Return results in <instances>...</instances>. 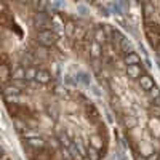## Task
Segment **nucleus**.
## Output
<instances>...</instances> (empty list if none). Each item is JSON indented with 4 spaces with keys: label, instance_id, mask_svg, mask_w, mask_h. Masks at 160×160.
Instances as JSON below:
<instances>
[{
    "label": "nucleus",
    "instance_id": "nucleus-17",
    "mask_svg": "<svg viewBox=\"0 0 160 160\" xmlns=\"http://www.w3.org/2000/svg\"><path fill=\"white\" fill-rule=\"evenodd\" d=\"M149 95H151V98L158 99V98H160V91H158V88H157V87H154V88L149 91Z\"/></svg>",
    "mask_w": 160,
    "mask_h": 160
},
{
    "label": "nucleus",
    "instance_id": "nucleus-7",
    "mask_svg": "<svg viewBox=\"0 0 160 160\" xmlns=\"http://www.w3.org/2000/svg\"><path fill=\"white\" fill-rule=\"evenodd\" d=\"M35 80H37L38 83L47 85V83L51 82V74H50L48 71H45V69H38V71H37V75H35Z\"/></svg>",
    "mask_w": 160,
    "mask_h": 160
},
{
    "label": "nucleus",
    "instance_id": "nucleus-16",
    "mask_svg": "<svg viewBox=\"0 0 160 160\" xmlns=\"http://www.w3.org/2000/svg\"><path fill=\"white\" fill-rule=\"evenodd\" d=\"M22 78H26V68L19 66L13 71V80H22Z\"/></svg>",
    "mask_w": 160,
    "mask_h": 160
},
{
    "label": "nucleus",
    "instance_id": "nucleus-10",
    "mask_svg": "<svg viewBox=\"0 0 160 160\" xmlns=\"http://www.w3.org/2000/svg\"><path fill=\"white\" fill-rule=\"evenodd\" d=\"M127 74L131 78H139L142 75V69H141V64L139 66H127Z\"/></svg>",
    "mask_w": 160,
    "mask_h": 160
},
{
    "label": "nucleus",
    "instance_id": "nucleus-4",
    "mask_svg": "<svg viewBox=\"0 0 160 160\" xmlns=\"http://www.w3.org/2000/svg\"><path fill=\"white\" fill-rule=\"evenodd\" d=\"M32 160H53L55 158V154H53V151H48L45 148L42 149H34V154L31 155Z\"/></svg>",
    "mask_w": 160,
    "mask_h": 160
},
{
    "label": "nucleus",
    "instance_id": "nucleus-15",
    "mask_svg": "<svg viewBox=\"0 0 160 160\" xmlns=\"http://www.w3.org/2000/svg\"><path fill=\"white\" fill-rule=\"evenodd\" d=\"M102 155H104V154H101L98 149L93 148V146H88V158H90V160H101Z\"/></svg>",
    "mask_w": 160,
    "mask_h": 160
},
{
    "label": "nucleus",
    "instance_id": "nucleus-18",
    "mask_svg": "<svg viewBox=\"0 0 160 160\" xmlns=\"http://www.w3.org/2000/svg\"><path fill=\"white\" fill-rule=\"evenodd\" d=\"M18 2H21V3H28L29 0H18Z\"/></svg>",
    "mask_w": 160,
    "mask_h": 160
},
{
    "label": "nucleus",
    "instance_id": "nucleus-6",
    "mask_svg": "<svg viewBox=\"0 0 160 160\" xmlns=\"http://www.w3.org/2000/svg\"><path fill=\"white\" fill-rule=\"evenodd\" d=\"M0 77H2V83L7 85L8 80L13 78V71L10 69V66L7 62H2V66H0Z\"/></svg>",
    "mask_w": 160,
    "mask_h": 160
},
{
    "label": "nucleus",
    "instance_id": "nucleus-12",
    "mask_svg": "<svg viewBox=\"0 0 160 160\" xmlns=\"http://www.w3.org/2000/svg\"><path fill=\"white\" fill-rule=\"evenodd\" d=\"M90 51H91V56L93 58H99L101 56V51H102V45L93 40V42L90 43Z\"/></svg>",
    "mask_w": 160,
    "mask_h": 160
},
{
    "label": "nucleus",
    "instance_id": "nucleus-9",
    "mask_svg": "<svg viewBox=\"0 0 160 160\" xmlns=\"http://www.w3.org/2000/svg\"><path fill=\"white\" fill-rule=\"evenodd\" d=\"M90 146H93L95 149H98L99 152H102V151H104L102 136H101V135H93V136H90Z\"/></svg>",
    "mask_w": 160,
    "mask_h": 160
},
{
    "label": "nucleus",
    "instance_id": "nucleus-1",
    "mask_svg": "<svg viewBox=\"0 0 160 160\" xmlns=\"http://www.w3.org/2000/svg\"><path fill=\"white\" fill-rule=\"evenodd\" d=\"M144 32H146V37H148L151 47L152 48H158L160 47V26L157 22L148 21L146 26H144Z\"/></svg>",
    "mask_w": 160,
    "mask_h": 160
},
{
    "label": "nucleus",
    "instance_id": "nucleus-8",
    "mask_svg": "<svg viewBox=\"0 0 160 160\" xmlns=\"http://www.w3.org/2000/svg\"><path fill=\"white\" fill-rule=\"evenodd\" d=\"M125 62H127V66H139L141 64V58H139L138 53L130 51V53H127V56H125Z\"/></svg>",
    "mask_w": 160,
    "mask_h": 160
},
{
    "label": "nucleus",
    "instance_id": "nucleus-13",
    "mask_svg": "<svg viewBox=\"0 0 160 160\" xmlns=\"http://www.w3.org/2000/svg\"><path fill=\"white\" fill-rule=\"evenodd\" d=\"M50 0H34V8L37 13H45L48 8Z\"/></svg>",
    "mask_w": 160,
    "mask_h": 160
},
{
    "label": "nucleus",
    "instance_id": "nucleus-2",
    "mask_svg": "<svg viewBox=\"0 0 160 160\" xmlns=\"http://www.w3.org/2000/svg\"><path fill=\"white\" fill-rule=\"evenodd\" d=\"M35 40L42 45V47H51V45H55L56 43V34L53 32L51 29H45V31H38L35 34Z\"/></svg>",
    "mask_w": 160,
    "mask_h": 160
},
{
    "label": "nucleus",
    "instance_id": "nucleus-3",
    "mask_svg": "<svg viewBox=\"0 0 160 160\" xmlns=\"http://www.w3.org/2000/svg\"><path fill=\"white\" fill-rule=\"evenodd\" d=\"M34 26L38 31H45V29H51L53 22L50 21V18L45 15V13H37L34 16Z\"/></svg>",
    "mask_w": 160,
    "mask_h": 160
},
{
    "label": "nucleus",
    "instance_id": "nucleus-11",
    "mask_svg": "<svg viewBox=\"0 0 160 160\" xmlns=\"http://www.w3.org/2000/svg\"><path fill=\"white\" fill-rule=\"evenodd\" d=\"M26 144H28L29 148H32V149H42V148H45V141L40 139V138H31V139L26 141Z\"/></svg>",
    "mask_w": 160,
    "mask_h": 160
},
{
    "label": "nucleus",
    "instance_id": "nucleus-5",
    "mask_svg": "<svg viewBox=\"0 0 160 160\" xmlns=\"http://www.w3.org/2000/svg\"><path fill=\"white\" fill-rule=\"evenodd\" d=\"M139 87H141V90H144V91H151L154 87H155V83H154V80H152V77H149V75H146V74H142L139 78Z\"/></svg>",
    "mask_w": 160,
    "mask_h": 160
},
{
    "label": "nucleus",
    "instance_id": "nucleus-14",
    "mask_svg": "<svg viewBox=\"0 0 160 160\" xmlns=\"http://www.w3.org/2000/svg\"><path fill=\"white\" fill-rule=\"evenodd\" d=\"M106 38H108V35H106V32H104V29L102 28H98L96 31H95V42H98V43H104L106 42Z\"/></svg>",
    "mask_w": 160,
    "mask_h": 160
}]
</instances>
